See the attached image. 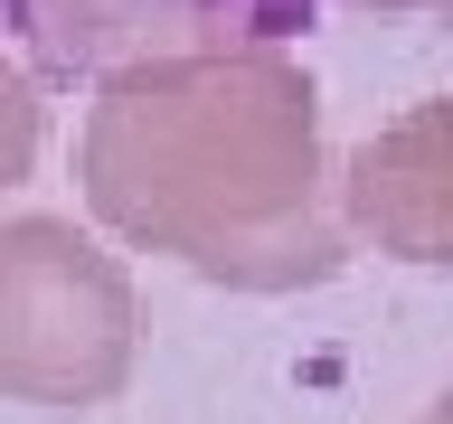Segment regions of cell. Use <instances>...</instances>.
Instances as JSON below:
<instances>
[{
  "mask_svg": "<svg viewBox=\"0 0 453 424\" xmlns=\"http://www.w3.org/2000/svg\"><path fill=\"white\" fill-rule=\"evenodd\" d=\"M76 179L104 236L226 292H303L349 254L340 179L321 170V85L293 48L170 57L95 85Z\"/></svg>",
  "mask_w": 453,
  "mask_h": 424,
  "instance_id": "6da1fadb",
  "label": "cell"
},
{
  "mask_svg": "<svg viewBox=\"0 0 453 424\" xmlns=\"http://www.w3.org/2000/svg\"><path fill=\"white\" fill-rule=\"evenodd\" d=\"M133 274L66 217L0 226V396L38 415H95L133 387Z\"/></svg>",
  "mask_w": 453,
  "mask_h": 424,
  "instance_id": "7a4b0ae2",
  "label": "cell"
},
{
  "mask_svg": "<svg viewBox=\"0 0 453 424\" xmlns=\"http://www.w3.org/2000/svg\"><path fill=\"white\" fill-rule=\"evenodd\" d=\"M321 0H10V48L38 85H113L170 57L293 48Z\"/></svg>",
  "mask_w": 453,
  "mask_h": 424,
  "instance_id": "3957f363",
  "label": "cell"
},
{
  "mask_svg": "<svg viewBox=\"0 0 453 424\" xmlns=\"http://www.w3.org/2000/svg\"><path fill=\"white\" fill-rule=\"evenodd\" d=\"M340 217L388 264L453 274V95H425L340 161Z\"/></svg>",
  "mask_w": 453,
  "mask_h": 424,
  "instance_id": "277c9868",
  "label": "cell"
},
{
  "mask_svg": "<svg viewBox=\"0 0 453 424\" xmlns=\"http://www.w3.org/2000/svg\"><path fill=\"white\" fill-rule=\"evenodd\" d=\"M349 10H388V19H406V10H453V0H349Z\"/></svg>",
  "mask_w": 453,
  "mask_h": 424,
  "instance_id": "5b68a950",
  "label": "cell"
},
{
  "mask_svg": "<svg viewBox=\"0 0 453 424\" xmlns=\"http://www.w3.org/2000/svg\"><path fill=\"white\" fill-rule=\"evenodd\" d=\"M425 424H453V387H444V396H434V405H425Z\"/></svg>",
  "mask_w": 453,
  "mask_h": 424,
  "instance_id": "8992f818",
  "label": "cell"
}]
</instances>
